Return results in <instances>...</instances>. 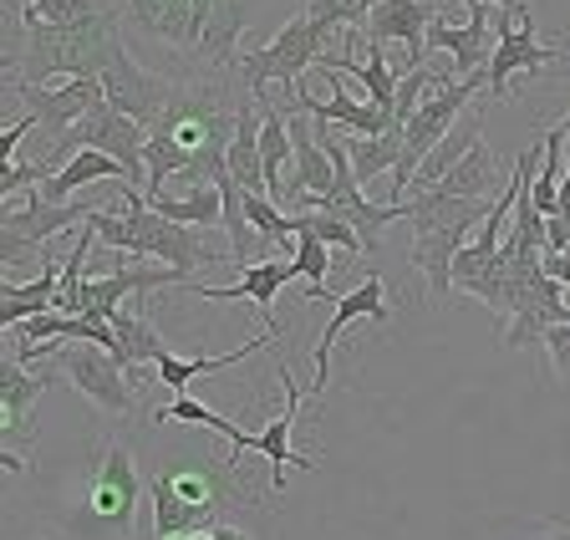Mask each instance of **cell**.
I'll return each mask as SVG.
<instances>
[{"label": "cell", "instance_id": "cell-1", "mask_svg": "<svg viewBox=\"0 0 570 540\" xmlns=\"http://www.w3.org/2000/svg\"><path fill=\"white\" fill-rule=\"evenodd\" d=\"M87 229H97V240L112 245V251H128L138 261H158V265H174L184 276L194 281L204 261H219V245H214V229L199 225H178V219L158 215L148 205V194L122 184V199L118 209H87Z\"/></svg>", "mask_w": 570, "mask_h": 540}, {"label": "cell", "instance_id": "cell-2", "mask_svg": "<svg viewBox=\"0 0 570 540\" xmlns=\"http://www.w3.org/2000/svg\"><path fill=\"white\" fill-rule=\"evenodd\" d=\"M122 41L118 11H102L77 26H47L21 16V51H16V82L47 87L51 77H102L112 47Z\"/></svg>", "mask_w": 570, "mask_h": 540}, {"label": "cell", "instance_id": "cell-3", "mask_svg": "<svg viewBox=\"0 0 570 540\" xmlns=\"http://www.w3.org/2000/svg\"><path fill=\"white\" fill-rule=\"evenodd\" d=\"M407 209H413L407 215V225H413L407 261L423 271L428 296L443 301L453 291V255L469 245V229L489 219V209L479 199H453V194H439V189H413Z\"/></svg>", "mask_w": 570, "mask_h": 540}, {"label": "cell", "instance_id": "cell-4", "mask_svg": "<svg viewBox=\"0 0 570 540\" xmlns=\"http://www.w3.org/2000/svg\"><path fill=\"white\" fill-rule=\"evenodd\" d=\"M229 504H245L229 464H164L154 474V536L214 530Z\"/></svg>", "mask_w": 570, "mask_h": 540}, {"label": "cell", "instance_id": "cell-5", "mask_svg": "<svg viewBox=\"0 0 570 540\" xmlns=\"http://www.w3.org/2000/svg\"><path fill=\"white\" fill-rule=\"evenodd\" d=\"M479 92H489V77H439V87L417 102V112L403 122V164L392 174V194H397V205H403V194L413 189V174L423 168V158L443 144L453 132V118H459Z\"/></svg>", "mask_w": 570, "mask_h": 540}, {"label": "cell", "instance_id": "cell-6", "mask_svg": "<svg viewBox=\"0 0 570 540\" xmlns=\"http://www.w3.org/2000/svg\"><path fill=\"white\" fill-rule=\"evenodd\" d=\"M326 51H332V37H326L311 16H296V21H285L281 31H275V41L245 51L235 67H239V77H245V87L255 92V102H271L265 87L281 82L285 92H296V87L306 82V67H316Z\"/></svg>", "mask_w": 570, "mask_h": 540}, {"label": "cell", "instance_id": "cell-7", "mask_svg": "<svg viewBox=\"0 0 570 540\" xmlns=\"http://www.w3.org/2000/svg\"><path fill=\"white\" fill-rule=\"evenodd\" d=\"M51 367L67 373L71 383H77V393H82L92 409H102L107 419H122V413L138 409V383H132V373H122L118 352L97 347V342H57Z\"/></svg>", "mask_w": 570, "mask_h": 540}, {"label": "cell", "instance_id": "cell-8", "mask_svg": "<svg viewBox=\"0 0 570 540\" xmlns=\"http://www.w3.org/2000/svg\"><path fill=\"white\" fill-rule=\"evenodd\" d=\"M510 316H504V347H530L534 336H546L550 326L570 322L566 286L546 276V265H514L510 261Z\"/></svg>", "mask_w": 570, "mask_h": 540}, {"label": "cell", "instance_id": "cell-9", "mask_svg": "<svg viewBox=\"0 0 570 540\" xmlns=\"http://www.w3.org/2000/svg\"><path fill=\"white\" fill-rule=\"evenodd\" d=\"M11 92H16V102L36 118V132H47V138L71 132L77 122L92 118V112L107 102L102 77H67V82H47V87L11 82Z\"/></svg>", "mask_w": 570, "mask_h": 540}, {"label": "cell", "instance_id": "cell-10", "mask_svg": "<svg viewBox=\"0 0 570 540\" xmlns=\"http://www.w3.org/2000/svg\"><path fill=\"white\" fill-rule=\"evenodd\" d=\"M67 225H87V205H51L41 189H31L21 209H6L0 219V255L6 265L36 261Z\"/></svg>", "mask_w": 570, "mask_h": 540}, {"label": "cell", "instance_id": "cell-11", "mask_svg": "<svg viewBox=\"0 0 570 540\" xmlns=\"http://www.w3.org/2000/svg\"><path fill=\"white\" fill-rule=\"evenodd\" d=\"M87 516H97L102 526L122 530L132 526L138 510V454L128 444H102L87 464Z\"/></svg>", "mask_w": 570, "mask_h": 540}, {"label": "cell", "instance_id": "cell-12", "mask_svg": "<svg viewBox=\"0 0 570 540\" xmlns=\"http://www.w3.org/2000/svg\"><path fill=\"white\" fill-rule=\"evenodd\" d=\"M281 383H285V409L281 419L271 423V429L261 433H245L239 429L235 439H229V469H239V459L245 454H265L271 459V490H285V469H301V474H311V459H301L296 449H291V433H296V419H301V403H306V393H301L296 383H291V367H281Z\"/></svg>", "mask_w": 570, "mask_h": 540}, {"label": "cell", "instance_id": "cell-13", "mask_svg": "<svg viewBox=\"0 0 570 540\" xmlns=\"http://www.w3.org/2000/svg\"><path fill=\"white\" fill-rule=\"evenodd\" d=\"M102 92H107V102H112V108H122L128 118H138L142 128H154V122L168 112L174 87H168L164 77L142 72L138 61H132V51L118 41V47H112V57H107V67H102Z\"/></svg>", "mask_w": 570, "mask_h": 540}, {"label": "cell", "instance_id": "cell-14", "mask_svg": "<svg viewBox=\"0 0 570 540\" xmlns=\"http://www.w3.org/2000/svg\"><path fill=\"white\" fill-rule=\"evenodd\" d=\"M560 51L534 37V26H524L514 11H494V57H489V97H510L514 72H534V67H556Z\"/></svg>", "mask_w": 570, "mask_h": 540}, {"label": "cell", "instance_id": "cell-15", "mask_svg": "<svg viewBox=\"0 0 570 540\" xmlns=\"http://www.w3.org/2000/svg\"><path fill=\"white\" fill-rule=\"evenodd\" d=\"M433 6L428 0H377L362 26L367 47H387V41H403L407 47V72L413 67H428V26H433Z\"/></svg>", "mask_w": 570, "mask_h": 540}, {"label": "cell", "instance_id": "cell-16", "mask_svg": "<svg viewBox=\"0 0 570 540\" xmlns=\"http://www.w3.org/2000/svg\"><path fill=\"white\" fill-rule=\"evenodd\" d=\"M362 316H372V322H392V306H387V281L382 276H367L356 291H346V296H336V312L332 322H326V332H321L316 342V383H311V393H326V377H332V347L336 336L346 332L352 322H362Z\"/></svg>", "mask_w": 570, "mask_h": 540}, {"label": "cell", "instance_id": "cell-17", "mask_svg": "<svg viewBox=\"0 0 570 540\" xmlns=\"http://www.w3.org/2000/svg\"><path fill=\"white\" fill-rule=\"evenodd\" d=\"M51 373H57V367H47V373H26V362H16V357L0 362V419H6V439H16V444H31L36 439L31 409L51 387Z\"/></svg>", "mask_w": 570, "mask_h": 540}, {"label": "cell", "instance_id": "cell-18", "mask_svg": "<svg viewBox=\"0 0 570 540\" xmlns=\"http://www.w3.org/2000/svg\"><path fill=\"white\" fill-rule=\"evenodd\" d=\"M194 21H199V57L214 72L235 67L239 31L249 21V0H194Z\"/></svg>", "mask_w": 570, "mask_h": 540}, {"label": "cell", "instance_id": "cell-19", "mask_svg": "<svg viewBox=\"0 0 570 540\" xmlns=\"http://www.w3.org/2000/svg\"><path fill=\"white\" fill-rule=\"evenodd\" d=\"M301 271H296V261H265V265H245V276L235 281V286H199V281H189L184 291H194V296H204V301H255L261 306V322H265V332H275V291L281 286H291Z\"/></svg>", "mask_w": 570, "mask_h": 540}, {"label": "cell", "instance_id": "cell-20", "mask_svg": "<svg viewBox=\"0 0 570 540\" xmlns=\"http://www.w3.org/2000/svg\"><path fill=\"white\" fill-rule=\"evenodd\" d=\"M107 322H112V332H118V362L132 373V383H138V367L168 357V342L158 336V326H154V316H148V301L142 296L128 301V306H118Z\"/></svg>", "mask_w": 570, "mask_h": 540}, {"label": "cell", "instance_id": "cell-21", "mask_svg": "<svg viewBox=\"0 0 570 540\" xmlns=\"http://www.w3.org/2000/svg\"><path fill=\"white\" fill-rule=\"evenodd\" d=\"M296 108H306L316 122H342V128H352L356 138H377V132L397 128L392 122V112H382L377 102H352V97L342 92V82L332 77V102H316V97L306 92V82L296 87Z\"/></svg>", "mask_w": 570, "mask_h": 540}, {"label": "cell", "instance_id": "cell-22", "mask_svg": "<svg viewBox=\"0 0 570 540\" xmlns=\"http://www.w3.org/2000/svg\"><path fill=\"white\" fill-rule=\"evenodd\" d=\"M128 21L164 47H199L194 0H128Z\"/></svg>", "mask_w": 570, "mask_h": 540}, {"label": "cell", "instance_id": "cell-23", "mask_svg": "<svg viewBox=\"0 0 570 540\" xmlns=\"http://www.w3.org/2000/svg\"><path fill=\"white\" fill-rule=\"evenodd\" d=\"M291 144H296V174H291V205H296L301 194H332L336 189V164L332 154L321 148L316 138V122L306 118H291Z\"/></svg>", "mask_w": 570, "mask_h": 540}, {"label": "cell", "instance_id": "cell-24", "mask_svg": "<svg viewBox=\"0 0 570 540\" xmlns=\"http://www.w3.org/2000/svg\"><path fill=\"white\" fill-rule=\"evenodd\" d=\"M102 179L107 184H132L128 168H122L112 154H102V148H77V154H71V164L61 168L57 179L41 184V194H47L51 205H67L77 189H87V184H102Z\"/></svg>", "mask_w": 570, "mask_h": 540}, {"label": "cell", "instance_id": "cell-25", "mask_svg": "<svg viewBox=\"0 0 570 540\" xmlns=\"http://www.w3.org/2000/svg\"><path fill=\"white\" fill-rule=\"evenodd\" d=\"M229 174L245 194H265V164H261V102L235 112V138H229Z\"/></svg>", "mask_w": 570, "mask_h": 540}, {"label": "cell", "instance_id": "cell-26", "mask_svg": "<svg viewBox=\"0 0 570 540\" xmlns=\"http://www.w3.org/2000/svg\"><path fill=\"white\" fill-rule=\"evenodd\" d=\"M439 194H453V199H484V194H494V189H510V184H499V158H494V148L479 138L469 154L459 158V164L443 174L439 184H433Z\"/></svg>", "mask_w": 570, "mask_h": 540}, {"label": "cell", "instance_id": "cell-27", "mask_svg": "<svg viewBox=\"0 0 570 540\" xmlns=\"http://www.w3.org/2000/svg\"><path fill=\"white\" fill-rule=\"evenodd\" d=\"M57 286H61L57 261H41V276H31V281H6V291H0V322L16 326L26 316L51 312L57 306Z\"/></svg>", "mask_w": 570, "mask_h": 540}, {"label": "cell", "instance_id": "cell-28", "mask_svg": "<svg viewBox=\"0 0 570 540\" xmlns=\"http://www.w3.org/2000/svg\"><path fill=\"white\" fill-rule=\"evenodd\" d=\"M296 154L291 144V122L281 118L275 102H261V164H265V189H271V205L291 199V184H285V158Z\"/></svg>", "mask_w": 570, "mask_h": 540}, {"label": "cell", "instance_id": "cell-29", "mask_svg": "<svg viewBox=\"0 0 570 540\" xmlns=\"http://www.w3.org/2000/svg\"><path fill=\"white\" fill-rule=\"evenodd\" d=\"M316 67H321V72H326V77H332L336 67H342V72H352L356 82L367 87V92H372V102H377L382 112H392V108H397V82H403V77H397V72H392V67H387V61H382V51H377V47L367 51V61H356L352 51H336V57H332V51H326V57H321Z\"/></svg>", "mask_w": 570, "mask_h": 540}, {"label": "cell", "instance_id": "cell-30", "mask_svg": "<svg viewBox=\"0 0 570 540\" xmlns=\"http://www.w3.org/2000/svg\"><path fill=\"white\" fill-rule=\"evenodd\" d=\"M275 342V332H261V336H249L245 347H235V352H219V357H158L154 367H158V377L168 383V393H189V383L199 373H219V367H235V362H245L249 352H261V347H271Z\"/></svg>", "mask_w": 570, "mask_h": 540}, {"label": "cell", "instance_id": "cell-31", "mask_svg": "<svg viewBox=\"0 0 570 540\" xmlns=\"http://www.w3.org/2000/svg\"><path fill=\"white\" fill-rule=\"evenodd\" d=\"M346 154H352L356 184L377 179V174H397V164H403V128H387L377 138H352Z\"/></svg>", "mask_w": 570, "mask_h": 540}, {"label": "cell", "instance_id": "cell-32", "mask_svg": "<svg viewBox=\"0 0 570 540\" xmlns=\"http://www.w3.org/2000/svg\"><path fill=\"white\" fill-rule=\"evenodd\" d=\"M479 138H484V128H479V118H469L459 132H449V138H443V144L423 158V168H417V174H413V189H433V184H439L443 174H449V168L459 164V158L479 144Z\"/></svg>", "mask_w": 570, "mask_h": 540}, {"label": "cell", "instance_id": "cell-33", "mask_svg": "<svg viewBox=\"0 0 570 540\" xmlns=\"http://www.w3.org/2000/svg\"><path fill=\"white\" fill-rule=\"evenodd\" d=\"M92 245H97V229H87L82 240L71 245V255H67V265H61V286H57V306L51 312H61V316H82V286H87V255H92Z\"/></svg>", "mask_w": 570, "mask_h": 540}, {"label": "cell", "instance_id": "cell-34", "mask_svg": "<svg viewBox=\"0 0 570 540\" xmlns=\"http://www.w3.org/2000/svg\"><path fill=\"white\" fill-rule=\"evenodd\" d=\"M291 261H296L301 281H306V296H311V301H326V271H332V245L316 240L311 229H296V251H291Z\"/></svg>", "mask_w": 570, "mask_h": 540}, {"label": "cell", "instance_id": "cell-35", "mask_svg": "<svg viewBox=\"0 0 570 540\" xmlns=\"http://www.w3.org/2000/svg\"><path fill=\"white\" fill-rule=\"evenodd\" d=\"M377 0H306V16L332 37V31H362Z\"/></svg>", "mask_w": 570, "mask_h": 540}, {"label": "cell", "instance_id": "cell-36", "mask_svg": "<svg viewBox=\"0 0 570 540\" xmlns=\"http://www.w3.org/2000/svg\"><path fill=\"white\" fill-rule=\"evenodd\" d=\"M154 423H199V429H209V433H225V439H235V423L225 419V413H214V409H204V403H194L189 393H178L168 409H158L154 413Z\"/></svg>", "mask_w": 570, "mask_h": 540}, {"label": "cell", "instance_id": "cell-37", "mask_svg": "<svg viewBox=\"0 0 570 540\" xmlns=\"http://www.w3.org/2000/svg\"><path fill=\"white\" fill-rule=\"evenodd\" d=\"M291 229H311L316 240L336 245V251H346V255H362V251H367V245H362V235H356L346 219H336V215H291Z\"/></svg>", "mask_w": 570, "mask_h": 540}, {"label": "cell", "instance_id": "cell-38", "mask_svg": "<svg viewBox=\"0 0 570 540\" xmlns=\"http://www.w3.org/2000/svg\"><path fill=\"white\" fill-rule=\"evenodd\" d=\"M31 21H47V26H77V21H92V16H102V6L97 0H26V11Z\"/></svg>", "mask_w": 570, "mask_h": 540}, {"label": "cell", "instance_id": "cell-39", "mask_svg": "<svg viewBox=\"0 0 570 540\" xmlns=\"http://www.w3.org/2000/svg\"><path fill=\"white\" fill-rule=\"evenodd\" d=\"M540 342H546L550 362H556V373H560V377H566V383H570V322L550 326V332H546V336H540Z\"/></svg>", "mask_w": 570, "mask_h": 540}, {"label": "cell", "instance_id": "cell-40", "mask_svg": "<svg viewBox=\"0 0 570 540\" xmlns=\"http://www.w3.org/2000/svg\"><path fill=\"white\" fill-rule=\"evenodd\" d=\"M459 6H469V11H514L524 26H534L530 0H459Z\"/></svg>", "mask_w": 570, "mask_h": 540}, {"label": "cell", "instance_id": "cell-41", "mask_svg": "<svg viewBox=\"0 0 570 540\" xmlns=\"http://www.w3.org/2000/svg\"><path fill=\"white\" fill-rule=\"evenodd\" d=\"M209 536H214V540H249L245 530H239V526H225V520H219V526H214Z\"/></svg>", "mask_w": 570, "mask_h": 540}, {"label": "cell", "instance_id": "cell-42", "mask_svg": "<svg viewBox=\"0 0 570 540\" xmlns=\"http://www.w3.org/2000/svg\"><path fill=\"white\" fill-rule=\"evenodd\" d=\"M534 540H570V526H556V530H546V536H534Z\"/></svg>", "mask_w": 570, "mask_h": 540}, {"label": "cell", "instance_id": "cell-43", "mask_svg": "<svg viewBox=\"0 0 570 540\" xmlns=\"http://www.w3.org/2000/svg\"><path fill=\"white\" fill-rule=\"evenodd\" d=\"M189 540H214V536H209V530H194V536H189Z\"/></svg>", "mask_w": 570, "mask_h": 540}, {"label": "cell", "instance_id": "cell-44", "mask_svg": "<svg viewBox=\"0 0 570 540\" xmlns=\"http://www.w3.org/2000/svg\"><path fill=\"white\" fill-rule=\"evenodd\" d=\"M158 540H189V536H158Z\"/></svg>", "mask_w": 570, "mask_h": 540}]
</instances>
